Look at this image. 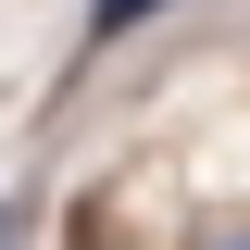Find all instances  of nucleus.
Here are the masks:
<instances>
[{
    "label": "nucleus",
    "instance_id": "obj_1",
    "mask_svg": "<svg viewBox=\"0 0 250 250\" xmlns=\"http://www.w3.org/2000/svg\"><path fill=\"white\" fill-rule=\"evenodd\" d=\"M163 0H88V38H125V25H150Z\"/></svg>",
    "mask_w": 250,
    "mask_h": 250
}]
</instances>
